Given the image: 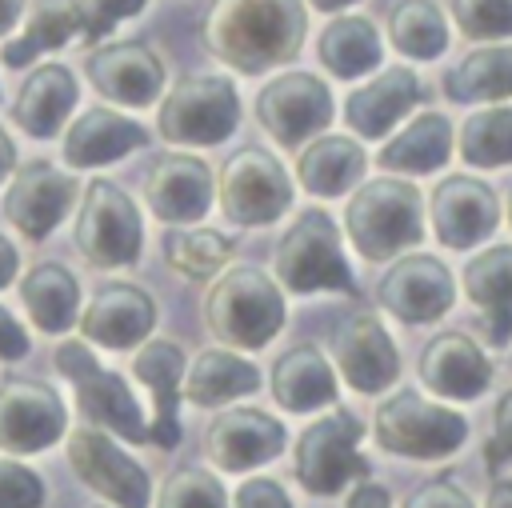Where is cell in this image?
<instances>
[{
  "label": "cell",
  "instance_id": "cell-22",
  "mask_svg": "<svg viewBox=\"0 0 512 508\" xmlns=\"http://www.w3.org/2000/svg\"><path fill=\"white\" fill-rule=\"evenodd\" d=\"M136 380L152 392V424H148V444L156 448H176L180 444V392H184V352L176 340H144V348L132 356Z\"/></svg>",
  "mask_w": 512,
  "mask_h": 508
},
{
  "label": "cell",
  "instance_id": "cell-2",
  "mask_svg": "<svg viewBox=\"0 0 512 508\" xmlns=\"http://www.w3.org/2000/svg\"><path fill=\"white\" fill-rule=\"evenodd\" d=\"M204 324L224 348H264L284 324V296L260 268L236 264L208 288Z\"/></svg>",
  "mask_w": 512,
  "mask_h": 508
},
{
  "label": "cell",
  "instance_id": "cell-15",
  "mask_svg": "<svg viewBox=\"0 0 512 508\" xmlns=\"http://www.w3.org/2000/svg\"><path fill=\"white\" fill-rule=\"evenodd\" d=\"M76 200V180L48 160H28L12 172L4 192V216L28 240H44Z\"/></svg>",
  "mask_w": 512,
  "mask_h": 508
},
{
  "label": "cell",
  "instance_id": "cell-53",
  "mask_svg": "<svg viewBox=\"0 0 512 508\" xmlns=\"http://www.w3.org/2000/svg\"><path fill=\"white\" fill-rule=\"evenodd\" d=\"M508 220H512V192H508Z\"/></svg>",
  "mask_w": 512,
  "mask_h": 508
},
{
  "label": "cell",
  "instance_id": "cell-44",
  "mask_svg": "<svg viewBox=\"0 0 512 508\" xmlns=\"http://www.w3.org/2000/svg\"><path fill=\"white\" fill-rule=\"evenodd\" d=\"M404 508H472V500L452 480H428L404 500Z\"/></svg>",
  "mask_w": 512,
  "mask_h": 508
},
{
  "label": "cell",
  "instance_id": "cell-40",
  "mask_svg": "<svg viewBox=\"0 0 512 508\" xmlns=\"http://www.w3.org/2000/svg\"><path fill=\"white\" fill-rule=\"evenodd\" d=\"M452 20L468 40L512 36V0H452Z\"/></svg>",
  "mask_w": 512,
  "mask_h": 508
},
{
  "label": "cell",
  "instance_id": "cell-50",
  "mask_svg": "<svg viewBox=\"0 0 512 508\" xmlns=\"http://www.w3.org/2000/svg\"><path fill=\"white\" fill-rule=\"evenodd\" d=\"M484 508H512V480H496Z\"/></svg>",
  "mask_w": 512,
  "mask_h": 508
},
{
  "label": "cell",
  "instance_id": "cell-43",
  "mask_svg": "<svg viewBox=\"0 0 512 508\" xmlns=\"http://www.w3.org/2000/svg\"><path fill=\"white\" fill-rule=\"evenodd\" d=\"M484 456H488L492 468H500V464L512 460V388L496 400V412H492V440H488Z\"/></svg>",
  "mask_w": 512,
  "mask_h": 508
},
{
  "label": "cell",
  "instance_id": "cell-16",
  "mask_svg": "<svg viewBox=\"0 0 512 508\" xmlns=\"http://www.w3.org/2000/svg\"><path fill=\"white\" fill-rule=\"evenodd\" d=\"M452 300H456V284H452L448 264L424 252L400 256L380 280V304L404 324H428L444 316Z\"/></svg>",
  "mask_w": 512,
  "mask_h": 508
},
{
  "label": "cell",
  "instance_id": "cell-3",
  "mask_svg": "<svg viewBox=\"0 0 512 508\" xmlns=\"http://www.w3.org/2000/svg\"><path fill=\"white\" fill-rule=\"evenodd\" d=\"M344 232L364 260H384L420 244V192L408 180H368L352 192L344 208Z\"/></svg>",
  "mask_w": 512,
  "mask_h": 508
},
{
  "label": "cell",
  "instance_id": "cell-41",
  "mask_svg": "<svg viewBox=\"0 0 512 508\" xmlns=\"http://www.w3.org/2000/svg\"><path fill=\"white\" fill-rule=\"evenodd\" d=\"M40 504H44L40 476L20 460L0 456V508H40Z\"/></svg>",
  "mask_w": 512,
  "mask_h": 508
},
{
  "label": "cell",
  "instance_id": "cell-1",
  "mask_svg": "<svg viewBox=\"0 0 512 508\" xmlns=\"http://www.w3.org/2000/svg\"><path fill=\"white\" fill-rule=\"evenodd\" d=\"M200 36L216 60L256 76L300 52L304 8L300 0H212Z\"/></svg>",
  "mask_w": 512,
  "mask_h": 508
},
{
  "label": "cell",
  "instance_id": "cell-34",
  "mask_svg": "<svg viewBox=\"0 0 512 508\" xmlns=\"http://www.w3.org/2000/svg\"><path fill=\"white\" fill-rule=\"evenodd\" d=\"M444 96L456 104H476V100H504L512 96V44H484L472 48L448 76H444Z\"/></svg>",
  "mask_w": 512,
  "mask_h": 508
},
{
  "label": "cell",
  "instance_id": "cell-4",
  "mask_svg": "<svg viewBox=\"0 0 512 508\" xmlns=\"http://www.w3.org/2000/svg\"><path fill=\"white\" fill-rule=\"evenodd\" d=\"M72 236L92 268H128L140 260V244H144L140 208L120 184L96 176L92 184H84Z\"/></svg>",
  "mask_w": 512,
  "mask_h": 508
},
{
  "label": "cell",
  "instance_id": "cell-32",
  "mask_svg": "<svg viewBox=\"0 0 512 508\" xmlns=\"http://www.w3.org/2000/svg\"><path fill=\"white\" fill-rule=\"evenodd\" d=\"M452 152V124L440 112H424L416 116L404 132H396L384 148H380V168L388 172H436Z\"/></svg>",
  "mask_w": 512,
  "mask_h": 508
},
{
  "label": "cell",
  "instance_id": "cell-6",
  "mask_svg": "<svg viewBox=\"0 0 512 508\" xmlns=\"http://www.w3.org/2000/svg\"><path fill=\"white\" fill-rule=\"evenodd\" d=\"M56 368L72 380L76 404L96 428H108V432L124 436L128 444H148V424H144L136 396L128 392L124 376L108 372L92 356V348H84L80 340H64L56 348Z\"/></svg>",
  "mask_w": 512,
  "mask_h": 508
},
{
  "label": "cell",
  "instance_id": "cell-42",
  "mask_svg": "<svg viewBox=\"0 0 512 508\" xmlns=\"http://www.w3.org/2000/svg\"><path fill=\"white\" fill-rule=\"evenodd\" d=\"M148 0H76L80 8V36L84 40H100L112 32V24H120L124 16H136Z\"/></svg>",
  "mask_w": 512,
  "mask_h": 508
},
{
  "label": "cell",
  "instance_id": "cell-24",
  "mask_svg": "<svg viewBox=\"0 0 512 508\" xmlns=\"http://www.w3.org/2000/svg\"><path fill=\"white\" fill-rule=\"evenodd\" d=\"M420 80L408 68H384L380 76H372L364 88H356L344 104V120L356 136L364 140H380L400 116H408L420 104Z\"/></svg>",
  "mask_w": 512,
  "mask_h": 508
},
{
  "label": "cell",
  "instance_id": "cell-48",
  "mask_svg": "<svg viewBox=\"0 0 512 508\" xmlns=\"http://www.w3.org/2000/svg\"><path fill=\"white\" fill-rule=\"evenodd\" d=\"M16 268H20V252L12 248V240L0 232V288H8L16 280Z\"/></svg>",
  "mask_w": 512,
  "mask_h": 508
},
{
  "label": "cell",
  "instance_id": "cell-38",
  "mask_svg": "<svg viewBox=\"0 0 512 508\" xmlns=\"http://www.w3.org/2000/svg\"><path fill=\"white\" fill-rule=\"evenodd\" d=\"M460 156L476 168L512 164V108H484L460 124Z\"/></svg>",
  "mask_w": 512,
  "mask_h": 508
},
{
  "label": "cell",
  "instance_id": "cell-23",
  "mask_svg": "<svg viewBox=\"0 0 512 508\" xmlns=\"http://www.w3.org/2000/svg\"><path fill=\"white\" fill-rule=\"evenodd\" d=\"M420 380L448 400H476L488 380H492V364L480 352V344L464 332H440L424 344L420 352Z\"/></svg>",
  "mask_w": 512,
  "mask_h": 508
},
{
  "label": "cell",
  "instance_id": "cell-20",
  "mask_svg": "<svg viewBox=\"0 0 512 508\" xmlns=\"http://www.w3.org/2000/svg\"><path fill=\"white\" fill-rule=\"evenodd\" d=\"M208 460L224 472H248L268 464L284 448V424L260 408H228L208 428Z\"/></svg>",
  "mask_w": 512,
  "mask_h": 508
},
{
  "label": "cell",
  "instance_id": "cell-39",
  "mask_svg": "<svg viewBox=\"0 0 512 508\" xmlns=\"http://www.w3.org/2000/svg\"><path fill=\"white\" fill-rule=\"evenodd\" d=\"M160 508H228L224 484L204 468H180L160 488Z\"/></svg>",
  "mask_w": 512,
  "mask_h": 508
},
{
  "label": "cell",
  "instance_id": "cell-7",
  "mask_svg": "<svg viewBox=\"0 0 512 508\" xmlns=\"http://www.w3.org/2000/svg\"><path fill=\"white\" fill-rule=\"evenodd\" d=\"M464 436H468V424L460 412L428 404L412 388L392 392L376 408V440L396 456L440 460V456H452L464 444Z\"/></svg>",
  "mask_w": 512,
  "mask_h": 508
},
{
  "label": "cell",
  "instance_id": "cell-17",
  "mask_svg": "<svg viewBox=\"0 0 512 508\" xmlns=\"http://www.w3.org/2000/svg\"><path fill=\"white\" fill-rule=\"evenodd\" d=\"M84 72L104 100L124 108H144L164 92V64L140 40H116L88 52Z\"/></svg>",
  "mask_w": 512,
  "mask_h": 508
},
{
  "label": "cell",
  "instance_id": "cell-30",
  "mask_svg": "<svg viewBox=\"0 0 512 508\" xmlns=\"http://www.w3.org/2000/svg\"><path fill=\"white\" fill-rule=\"evenodd\" d=\"M256 388H260V368L224 348H204L184 372V396L200 408H216V404L248 396Z\"/></svg>",
  "mask_w": 512,
  "mask_h": 508
},
{
  "label": "cell",
  "instance_id": "cell-51",
  "mask_svg": "<svg viewBox=\"0 0 512 508\" xmlns=\"http://www.w3.org/2000/svg\"><path fill=\"white\" fill-rule=\"evenodd\" d=\"M20 12H24V0H0V36H4L8 28H16Z\"/></svg>",
  "mask_w": 512,
  "mask_h": 508
},
{
  "label": "cell",
  "instance_id": "cell-14",
  "mask_svg": "<svg viewBox=\"0 0 512 508\" xmlns=\"http://www.w3.org/2000/svg\"><path fill=\"white\" fill-rule=\"evenodd\" d=\"M332 356L340 364V376L356 392H380L400 372V356H396L392 336L364 308L336 316V324H332Z\"/></svg>",
  "mask_w": 512,
  "mask_h": 508
},
{
  "label": "cell",
  "instance_id": "cell-12",
  "mask_svg": "<svg viewBox=\"0 0 512 508\" xmlns=\"http://www.w3.org/2000/svg\"><path fill=\"white\" fill-rule=\"evenodd\" d=\"M68 464L92 492H100L116 508H148L152 500L148 472L100 428H76L68 436Z\"/></svg>",
  "mask_w": 512,
  "mask_h": 508
},
{
  "label": "cell",
  "instance_id": "cell-47",
  "mask_svg": "<svg viewBox=\"0 0 512 508\" xmlns=\"http://www.w3.org/2000/svg\"><path fill=\"white\" fill-rule=\"evenodd\" d=\"M348 508H392V500H388V492H384L380 484L364 480V484H356V488H352Z\"/></svg>",
  "mask_w": 512,
  "mask_h": 508
},
{
  "label": "cell",
  "instance_id": "cell-36",
  "mask_svg": "<svg viewBox=\"0 0 512 508\" xmlns=\"http://www.w3.org/2000/svg\"><path fill=\"white\" fill-rule=\"evenodd\" d=\"M388 32H392V44L404 56H416V60L440 56L444 44H448L444 16L432 0H400L388 16Z\"/></svg>",
  "mask_w": 512,
  "mask_h": 508
},
{
  "label": "cell",
  "instance_id": "cell-9",
  "mask_svg": "<svg viewBox=\"0 0 512 508\" xmlns=\"http://www.w3.org/2000/svg\"><path fill=\"white\" fill-rule=\"evenodd\" d=\"M364 424L352 412H332L308 424L296 440V480L312 496H336L352 476H368V460L360 456Z\"/></svg>",
  "mask_w": 512,
  "mask_h": 508
},
{
  "label": "cell",
  "instance_id": "cell-28",
  "mask_svg": "<svg viewBox=\"0 0 512 508\" xmlns=\"http://www.w3.org/2000/svg\"><path fill=\"white\" fill-rule=\"evenodd\" d=\"M272 396L288 412H312L336 400V376L320 348L296 344L272 364Z\"/></svg>",
  "mask_w": 512,
  "mask_h": 508
},
{
  "label": "cell",
  "instance_id": "cell-5",
  "mask_svg": "<svg viewBox=\"0 0 512 508\" xmlns=\"http://www.w3.org/2000/svg\"><path fill=\"white\" fill-rule=\"evenodd\" d=\"M276 276L288 292H352L356 296V276L344 264L340 252V232L332 216L324 212H300L296 224L280 236L276 244Z\"/></svg>",
  "mask_w": 512,
  "mask_h": 508
},
{
  "label": "cell",
  "instance_id": "cell-8",
  "mask_svg": "<svg viewBox=\"0 0 512 508\" xmlns=\"http://www.w3.org/2000/svg\"><path fill=\"white\" fill-rule=\"evenodd\" d=\"M240 120V96L224 76H184L164 100L156 128L168 144H220Z\"/></svg>",
  "mask_w": 512,
  "mask_h": 508
},
{
  "label": "cell",
  "instance_id": "cell-35",
  "mask_svg": "<svg viewBox=\"0 0 512 508\" xmlns=\"http://www.w3.org/2000/svg\"><path fill=\"white\" fill-rule=\"evenodd\" d=\"M72 36H80V8H76V0H36L28 20H24V32L4 44L0 60L8 68H24L40 52H52V48L68 44Z\"/></svg>",
  "mask_w": 512,
  "mask_h": 508
},
{
  "label": "cell",
  "instance_id": "cell-18",
  "mask_svg": "<svg viewBox=\"0 0 512 508\" xmlns=\"http://www.w3.org/2000/svg\"><path fill=\"white\" fill-rule=\"evenodd\" d=\"M432 228H436V240L448 244V248H476L484 236H492L496 220H500V204H496V192L476 180V176H448L432 188Z\"/></svg>",
  "mask_w": 512,
  "mask_h": 508
},
{
  "label": "cell",
  "instance_id": "cell-33",
  "mask_svg": "<svg viewBox=\"0 0 512 508\" xmlns=\"http://www.w3.org/2000/svg\"><path fill=\"white\" fill-rule=\"evenodd\" d=\"M316 56L336 80H356V76L372 72L380 60V32L368 16H336L320 32Z\"/></svg>",
  "mask_w": 512,
  "mask_h": 508
},
{
  "label": "cell",
  "instance_id": "cell-10",
  "mask_svg": "<svg viewBox=\"0 0 512 508\" xmlns=\"http://www.w3.org/2000/svg\"><path fill=\"white\" fill-rule=\"evenodd\" d=\"M220 212L236 224H272L292 204L284 164L264 148H240L220 172Z\"/></svg>",
  "mask_w": 512,
  "mask_h": 508
},
{
  "label": "cell",
  "instance_id": "cell-19",
  "mask_svg": "<svg viewBox=\"0 0 512 508\" xmlns=\"http://www.w3.org/2000/svg\"><path fill=\"white\" fill-rule=\"evenodd\" d=\"M144 200L168 224L204 220L212 204V172L200 156H184V152L156 156L144 176Z\"/></svg>",
  "mask_w": 512,
  "mask_h": 508
},
{
  "label": "cell",
  "instance_id": "cell-11",
  "mask_svg": "<svg viewBox=\"0 0 512 508\" xmlns=\"http://www.w3.org/2000/svg\"><path fill=\"white\" fill-rule=\"evenodd\" d=\"M256 120L276 144L292 148L332 120V92L312 72H284L260 88Z\"/></svg>",
  "mask_w": 512,
  "mask_h": 508
},
{
  "label": "cell",
  "instance_id": "cell-21",
  "mask_svg": "<svg viewBox=\"0 0 512 508\" xmlns=\"http://www.w3.org/2000/svg\"><path fill=\"white\" fill-rule=\"evenodd\" d=\"M156 324V304L144 288L112 280L104 284L88 308L80 312V332L84 340L100 344V348H136L144 344V336Z\"/></svg>",
  "mask_w": 512,
  "mask_h": 508
},
{
  "label": "cell",
  "instance_id": "cell-49",
  "mask_svg": "<svg viewBox=\"0 0 512 508\" xmlns=\"http://www.w3.org/2000/svg\"><path fill=\"white\" fill-rule=\"evenodd\" d=\"M12 172H16V144H12V136L0 128V184H4Z\"/></svg>",
  "mask_w": 512,
  "mask_h": 508
},
{
  "label": "cell",
  "instance_id": "cell-13",
  "mask_svg": "<svg viewBox=\"0 0 512 508\" xmlns=\"http://www.w3.org/2000/svg\"><path fill=\"white\" fill-rule=\"evenodd\" d=\"M68 428L64 400L40 380L0 384V448L12 456H32L56 444Z\"/></svg>",
  "mask_w": 512,
  "mask_h": 508
},
{
  "label": "cell",
  "instance_id": "cell-27",
  "mask_svg": "<svg viewBox=\"0 0 512 508\" xmlns=\"http://www.w3.org/2000/svg\"><path fill=\"white\" fill-rule=\"evenodd\" d=\"M464 296L484 312L492 344L512 340V244H492L464 264Z\"/></svg>",
  "mask_w": 512,
  "mask_h": 508
},
{
  "label": "cell",
  "instance_id": "cell-25",
  "mask_svg": "<svg viewBox=\"0 0 512 508\" xmlns=\"http://www.w3.org/2000/svg\"><path fill=\"white\" fill-rule=\"evenodd\" d=\"M76 108V80L64 64H40L24 76L16 100H12V120L32 136L48 140L56 136Z\"/></svg>",
  "mask_w": 512,
  "mask_h": 508
},
{
  "label": "cell",
  "instance_id": "cell-26",
  "mask_svg": "<svg viewBox=\"0 0 512 508\" xmlns=\"http://www.w3.org/2000/svg\"><path fill=\"white\" fill-rule=\"evenodd\" d=\"M144 144H148V132L136 120H128L112 108H88L64 132V160L72 168H96V164H112Z\"/></svg>",
  "mask_w": 512,
  "mask_h": 508
},
{
  "label": "cell",
  "instance_id": "cell-45",
  "mask_svg": "<svg viewBox=\"0 0 512 508\" xmlns=\"http://www.w3.org/2000/svg\"><path fill=\"white\" fill-rule=\"evenodd\" d=\"M236 508H292L288 492L268 480V476H256V480H244L240 492H236Z\"/></svg>",
  "mask_w": 512,
  "mask_h": 508
},
{
  "label": "cell",
  "instance_id": "cell-31",
  "mask_svg": "<svg viewBox=\"0 0 512 508\" xmlns=\"http://www.w3.org/2000/svg\"><path fill=\"white\" fill-rule=\"evenodd\" d=\"M368 156L352 136H320L300 152L296 176L312 196H340L364 172Z\"/></svg>",
  "mask_w": 512,
  "mask_h": 508
},
{
  "label": "cell",
  "instance_id": "cell-29",
  "mask_svg": "<svg viewBox=\"0 0 512 508\" xmlns=\"http://www.w3.org/2000/svg\"><path fill=\"white\" fill-rule=\"evenodd\" d=\"M20 300H24V312L32 316V324L48 336L68 332L80 320V284L64 264L44 260V264L28 268L20 280Z\"/></svg>",
  "mask_w": 512,
  "mask_h": 508
},
{
  "label": "cell",
  "instance_id": "cell-46",
  "mask_svg": "<svg viewBox=\"0 0 512 508\" xmlns=\"http://www.w3.org/2000/svg\"><path fill=\"white\" fill-rule=\"evenodd\" d=\"M20 356H28V332L8 308H0V360H20Z\"/></svg>",
  "mask_w": 512,
  "mask_h": 508
},
{
  "label": "cell",
  "instance_id": "cell-52",
  "mask_svg": "<svg viewBox=\"0 0 512 508\" xmlns=\"http://www.w3.org/2000/svg\"><path fill=\"white\" fill-rule=\"evenodd\" d=\"M348 4H356V0H312V8H320V12H340Z\"/></svg>",
  "mask_w": 512,
  "mask_h": 508
},
{
  "label": "cell",
  "instance_id": "cell-37",
  "mask_svg": "<svg viewBox=\"0 0 512 508\" xmlns=\"http://www.w3.org/2000/svg\"><path fill=\"white\" fill-rule=\"evenodd\" d=\"M228 252H232V240L220 236V232H212V228H172L164 236V260L180 276H188V280L216 276L224 268Z\"/></svg>",
  "mask_w": 512,
  "mask_h": 508
}]
</instances>
